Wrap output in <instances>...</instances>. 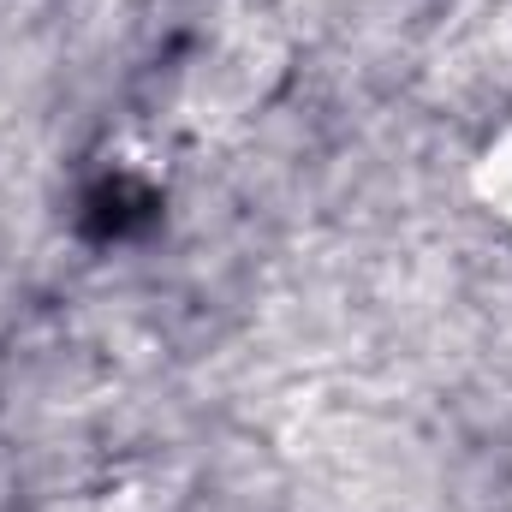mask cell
<instances>
[{"label":"cell","instance_id":"6da1fadb","mask_svg":"<svg viewBox=\"0 0 512 512\" xmlns=\"http://www.w3.org/2000/svg\"><path fill=\"white\" fill-rule=\"evenodd\" d=\"M483 179H489V197H495V209L512 215V126L501 131V143L489 149V161H483Z\"/></svg>","mask_w":512,"mask_h":512}]
</instances>
